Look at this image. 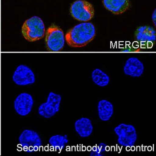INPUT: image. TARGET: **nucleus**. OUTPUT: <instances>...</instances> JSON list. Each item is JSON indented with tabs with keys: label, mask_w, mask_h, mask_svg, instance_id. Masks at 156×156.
<instances>
[{
	"label": "nucleus",
	"mask_w": 156,
	"mask_h": 156,
	"mask_svg": "<svg viewBox=\"0 0 156 156\" xmlns=\"http://www.w3.org/2000/svg\"><path fill=\"white\" fill-rule=\"evenodd\" d=\"M95 35L94 25L85 22L79 23L68 30L65 38L69 46L81 48L92 41Z\"/></svg>",
	"instance_id": "nucleus-1"
},
{
	"label": "nucleus",
	"mask_w": 156,
	"mask_h": 156,
	"mask_svg": "<svg viewBox=\"0 0 156 156\" xmlns=\"http://www.w3.org/2000/svg\"><path fill=\"white\" fill-rule=\"evenodd\" d=\"M21 33L26 40L34 42L44 37L45 28L41 18L34 16L26 20L21 27Z\"/></svg>",
	"instance_id": "nucleus-2"
},
{
	"label": "nucleus",
	"mask_w": 156,
	"mask_h": 156,
	"mask_svg": "<svg viewBox=\"0 0 156 156\" xmlns=\"http://www.w3.org/2000/svg\"><path fill=\"white\" fill-rule=\"evenodd\" d=\"M46 47L50 51H61L64 48L65 38L62 29L55 24L48 27L45 34Z\"/></svg>",
	"instance_id": "nucleus-3"
},
{
	"label": "nucleus",
	"mask_w": 156,
	"mask_h": 156,
	"mask_svg": "<svg viewBox=\"0 0 156 156\" xmlns=\"http://www.w3.org/2000/svg\"><path fill=\"white\" fill-rule=\"evenodd\" d=\"M70 12L75 20L87 22L94 17L95 11L92 4L85 0H77L71 4Z\"/></svg>",
	"instance_id": "nucleus-4"
},
{
	"label": "nucleus",
	"mask_w": 156,
	"mask_h": 156,
	"mask_svg": "<svg viewBox=\"0 0 156 156\" xmlns=\"http://www.w3.org/2000/svg\"><path fill=\"white\" fill-rule=\"evenodd\" d=\"M114 131L118 136V142L120 145L129 147L134 145L137 136L132 125L121 123L115 128Z\"/></svg>",
	"instance_id": "nucleus-5"
},
{
	"label": "nucleus",
	"mask_w": 156,
	"mask_h": 156,
	"mask_svg": "<svg viewBox=\"0 0 156 156\" xmlns=\"http://www.w3.org/2000/svg\"><path fill=\"white\" fill-rule=\"evenodd\" d=\"M19 142L23 151L27 153L37 151L42 146L39 134L31 129H25L20 136Z\"/></svg>",
	"instance_id": "nucleus-6"
},
{
	"label": "nucleus",
	"mask_w": 156,
	"mask_h": 156,
	"mask_svg": "<svg viewBox=\"0 0 156 156\" xmlns=\"http://www.w3.org/2000/svg\"><path fill=\"white\" fill-rule=\"evenodd\" d=\"M61 100L62 97L59 94L51 92L46 103H43L39 106V115L46 119L54 116L59 110Z\"/></svg>",
	"instance_id": "nucleus-7"
},
{
	"label": "nucleus",
	"mask_w": 156,
	"mask_h": 156,
	"mask_svg": "<svg viewBox=\"0 0 156 156\" xmlns=\"http://www.w3.org/2000/svg\"><path fill=\"white\" fill-rule=\"evenodd\" d=\"M12 80L20 86L31 85L36 81L35 75L28 66L20 65L18 66L12 75Z\"/></svg>",
	"instance_id": "nucleus-8"
},
{
	"label": "nucleus",
	"mask_w": 156,
	"mask_h": 156,
	"mask_svg": "<svg viewBox=\"0 0 156 156\" xmlns=\"http://www.w3.org/2000/svg\"><path fill=\"white\" fill-rule=\"evenodd\" d=\"M34 104L32 96L27 93H23L15 100V110L19 115L26 116L31 112Z\"/></svg>",
	"instance_id": "nucleus-9"
},
{
	"label": "nucleus",
	"mask_w": 156,
	"mask_h": 156,
	"mask_svg": "<svg viewBox=\"0 0 156 156\" xmlns=\"http://www.w3.org/2000/svg\"><path fill=\"white\" fill-rule=\"evenodd\" d=\"M143 62L136 57H131L126 60L123 71L126 75L132 77H140L144 73Z\"/></svg>",
	"instance_id": "nucleus-10"
},
{
	"label": "nucleus",
	"mask_w": 156,
	"mask_h": 156,
	"mask_svg": "<svg viewBox=\"0 0 156 156\" xmlns=\"http://www.w3.org/2000/svg\"><path fill=\"white\" fill-rule=\"evenodd\" d=\"M103 5L108 11L115 15L124 13L129 9V0H103Z\"/></svg>",
	"instance_id": "nucleus-11"
},
{
	"label": "nucleus",
	"mask_w": 156,
	"mask_h": 156,
	"mask_svg": "<svg viewBox=\"0 0 156 156\" xmlns=\"http://www.w3.org/2000/svg\"><path fill=\"white\" fill-rule=\"evenodd\" d=\"M156 37L154 29L148 26L138 27L135 32L136 40L141 42H154L156 41Z\"/></svg>",
	"instance_id": "nucleus-12"
},
{
	"label": "nucleus",
	"mask_w": 156,
	"mask_h": 156,
	"mask_svg": "<svg viewBox=\"0 0 156 156\" xmlns=\"http://www.w3.org/2000/svg\"><path fill=\"white\" fill-rule=\"evenodd\" d=\"M75 128L79 136L83 138L90 136L93 130L91 121L85 117H82L77 120L75 123Z\"/></svg>",
	"instance_id": "nucleus-13"
},
{
	"label": "nucleus",
	"mask_w": 156,
	"mask_h": 156,
	"mask_svg": "<svg viewBox=\"0 0 156 156\" xmlns=\"http://www.w3.org/2000/svg\"><path fill=\"white\" fill-rule=\"evenodd\" d=\"M98 113L99 118L101 121L109 120L114 114L113 105L107 100H101L98 104Z\"/></svg>",
	"instance_id": "nucleus-14"
},
{
	"label": "nucleus",
	"mask_w": 156,
	"mask_h": 156,
	"mask_svg": "<svg viewBox=\"0 0 156 156\" xmlns=\"http://www.w3.org/2000/svg\"><path fill=\"white\" fill-rule=\"evenodd\" d=\"M92 78L94 83L101 87H104L109 83L110 79L108 75L101 69H94L92 73Z\"/></svg>",
	"instance_id": "nucleus-15"
},
{
	"label": "nucleus",
	"mask_w": 156,
	"mask_h": 156,
	"mask_svg": "<svg viewBox=\"0 0 156 156\" xmlns=\"http://www.w3.org/2000/svg\"><path fill=\"white\" fill-rule=\"evenodd\" d=\"M68 143L67 136L60 135H54L49 140V144L55 151H62L66 144Z\"/></svg>",
	"instance_id": "nucleus-16"
},
{
	"label": "nucleus",
	"mask_w": 156,
	"mask_h": 156,
	"mask_svg": "<svg viewBox=\"0 0 156 156\" xmlns=\"http://www.w3.org/2000/svg\"><path fill=\"white\" fill-rule=\"evenodd\" d=\"M106 144L101 143L98 145L92 147V151L90 153L91 156H102L104 155L103 153L107 151Z\"/></svg>",
	"instance_id": "nucleus-17"
},
{
	"label": "nucleus",
	"mask_w": 156,
	"mask_h": 156,
	"mask_svg": "<svg viewBox=\"0 0 156 156\" xmlns=\"http://www.w3.org/2000/svg\"><path fill=\"white\" fill-rule=\"evenodd\" d=\"M156 10L154 9V11L153 12V16H152V20H153V23L154 24V26H156Z\"/></svg>",
	"instance_id": "nucleus-18"
}]
</instances>
